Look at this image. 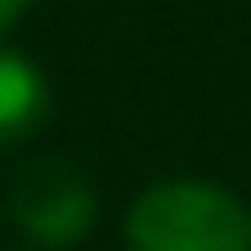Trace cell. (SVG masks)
<instances>
[{"label": "cell", "mask_w": 251, "mask_h": 251, "mask_svg": "<svg viewBox=\"0 0 251 251\" xmlns=\"http://www.w3.org/2000/svg\"><path fill=\"white\" fill-rule=\"evenodd\" d=\"M11 219L38 246H76L99 219L93 180L66 158H33L11 180Z\"/></svg>", "instance_id": "obj_2"}, {"label": "cell", "mask_w": 251, "mask_h": 251, "mask_svg": "<svg viewBox=\"0 0 251 251\" xmlns=\"http://www.w3.org/2000/svg\"><path fill=\"white\" fill-rule=\"evenodd\" d=\"M131 251H251V213L219 180H158L126 213Z\"/></svg>", "instance_id": "obj_1"}, {"label": "cell", "mask_w": 251, "mask_h": 251, "mask_svg": "<svg viewBox=\"0 0 251 251\" xmlns=\"http://www.w3.org/2000/svg\"><path fill=\"white\" fill-rule=\"evenodd\" d=\"M27 6H33V0H0V33H6V27H11V22H17Z\"/></svg>", "instance_id": "obj_4"}, {"label": "cell", "mask_w": 251, "mask_h": 251, "mask_svg": "<svg viewBox=\"0 0 251 251\" xmlns=\"http://www.w3.org/2000/svg\"><path fill=\"white\" fill-rule=\"evenodd\" d=\"M50 115V82L17 50H0V148L33 137Z\"/></svg>", "instance_id": "obj_3"}]
</instances>
